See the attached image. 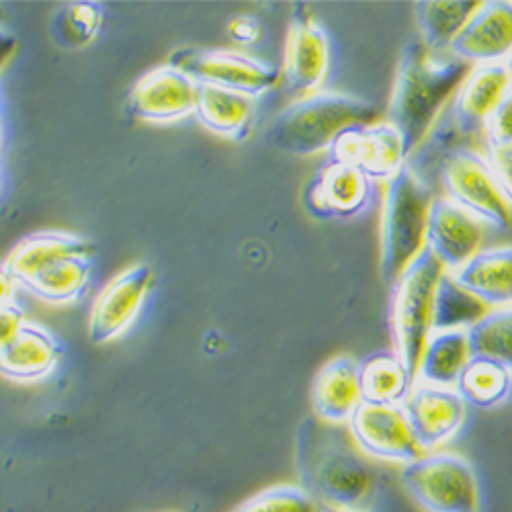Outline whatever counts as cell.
Returning <instances> with one entry per match:
<instances>
[{
	"label": "cell",
	"instance_id": "obj_1",
	"mask_svg": "<svg viewBox=\"0 0 512 512\" xmlns=\"http://www.w3.org/2000/svg\"><path fill=\"white\" fill-rule=\"evenodd\" d=\"M295 465L322 508L367 510L375 500L377 469L343 426L306 418L295 435Z\"/></svg>",
	"mask_w": 512,
	"mask_h": 512
},
{
	"label": "cell",
	"instance_id": "obj_2",
	"mask_svg": "<svg viewBox=\"0 0 512 512\" xmlns=\"http://www.w3.org/2000/svg\"><path fill=\"white\" fill-rule=\"evenodd\" d=\"M453 54H433L420 39L404 46L388 109V121L402 134L408 158L433 132L435 121L472 72Z\"/></svg>",
	"mask_w": 512,
	"mask_h": 512
},
{
	"label": "cell",
	"instance_id": "obj_3",
	"mask_svg": "<svg viewBox=\"0 0 512 512\" xmlns=\"http://www.w3.org/2000/svg\"><path fill=\"white\" fill-rule=\"evenodd\" d=\"M379 109L355 95L318 91L291 101L267 127V144L293 156L326 152L351 125L373 123Z\"/></svg>",
	"mask_w": 512,
	"mask_h": 512
},
{
	"label": "cell",
	"instance_id": "obj_4",
	"mask_svg": "<svg viewBox=\"0 0 512 512\" xmlns=\"http://www.w3.org/2000/svg\"><path fill=\"white\" fill-rule=\"evenodd\" d=\"M433 201L431 185L420 179L408 164L386 183L381 209L379 271L388 285H394L426 248Z\"/></svg>",
	"mask_w": 512,
	"mask_h": 512
},
{
	"label": "cell",
	"instance_id": "obj_5",
	"mask_svg": "<svg viewBox=\"0 0 512 512\" xmlns=\"http://www.w3.org/2000/svg\"><path fill=\"white\" fill-rule=\"evenodd\" d=\"M443 263L431 248H424L418 259L392 285L390 330L394 351L418 379V367L426 343L433 334V314L437 287L445 275Z\"/></svg>",
	"mask_w": 512,
	"mask_h": 512
},
{
	"label": "cell",
	"instance_id": "obj_6",
	"mask_svg": "<svg viewBox=\"0 0 512 512\" xmlns=\"http://www.w3.org/2000/svg\"><path fill=\"white\" fill-rule=\"evenodd\" d=\"M402 486L426 512H478L480 484L472 463L457 453H424L404 465Z\"/></svg>",
	"mask_w": 512,
	"mask_h": 512
},
{
	"label": "cell",
	"instance_id": "obj_7",
	"mask_svg": "<svg viewBox=\"0 0 512 512\" xmlns=\"http://www.w3.org/2000/svg\"><path fill=\"white\" fill-rule=\"evenodd\" d=\"M437 177L443 197L469 211L486 226L508 230L512 224V207L502 195L486 152L463 146L449 152L439 168Z\"/></svg>",
	"mask_w": 512,
	"mask_h": 512
},
{
	"label": "cell",
	"instance_id": "obj_8",
	"mask_svg": "<svg viewBox=\"0 0 512 512\" xmlns=\"http://www.w3.org/2000/svg\"><path fill=\"white\" fill-rule=\"evenodd\" d=\"M168 64L199 84L234 91L250 99L273 91L283 78L281 68L271 62L222 48H183L170 54Z\"/></svg>",
	"mask_w": 512,
	"mask_h": 512
},
{
	"label": "cell",
	"instance_id": "obj_9",
	"mask_svg": "<svg viewBox=\"0 0 512 512\" xmlns=\"http://www.w3.org/2000/svg\"><path fill=\"white\" fill-rule=\"evenodd\" d=\"M326 162L353 166L375 183H388L408 164V152L402 134L383 119L340 132L326 150Z\"/></svg>",
	"mask_w": 512,
	"mask_h": 512
},
{
	"label": "cell",
	"instance_id": "obj_10",
	"mask_svg": "<svg viewBox=\"0 0 512 512\" xmlns=\"http://www.w3.org/2000/svg\"><path fill=\"white\" fill-rule=\"evenodd\" d=\"M347 429L363 455L371 459L408 465L424 455L404 406L361 402Z\"/></svg>",
	"mask_w": 512,
	"mask_h": 512
},
{
	"label": "cell",
	"instance_id": "obj_11",
	"mask_svg": "<svg viewBox=\"0 0 512 512\" xmlns=\"http://www.w3.org/2000/svg\"><path fill=\"white\" fill-rule=\"evenodd\" d=\"M332 62V48L326 27L310 13H295L289 23L283 78L289 95L308 97L326 82Z\"/></svg>",
	"mask_w": 512,
	"mask_h": 512
},
{
	"label": "cell",
	"instance_id": "obj_12",
	"mask_svg": "<svg viewBox=\"0 0 512 512\" xmlns=\"http://www.w3.org/2000/svg\"><path fill=\"white\" fill-rule=\"evenodd\" d=\"M154 281L152 267L138 263L115 275L97 295L89 320V338L95 345H107L130 330Z\"/></svg>",
	"mask_w": 512,
	"mask_h": 512
},
{
	"label": "cell",
	"instance_id": "obj_13",
	"mask_svg": "<svg viewBox=\"0 0 512 512\" xmlns=\"http://www.w3.org/2000/svg\"><path fill=\"white\" fill-rule=\"evenodd\" d=\"M377 183L357 168L324 162L306 189L304 203L318 220H355L371 207Z\"/></svg>",
	"mask_w": 512,
	"mask_h": 512
},
{
	"label": "cell",
	"instance_id": "obj_14",
	"mask_svg": "<svg viewBox=\"0 0 512 512\" xmlns=\"http://www.w3.org/2000/svg\"><path fill=\"white\" fill-rule=\"evenodd\" d=\"M199 82L173 64L148 70L130 93V113L146 123H175L195 115Z\"/></svg>",
	"mask_w": 512,
	"mask_h": 512
},
{
	"label": "cell",
	"instance_id": "obj_15",
	"mask_svg": "<svg viewBox=\"0 0 512 512\" xmlns=\"http://www.w3.org/2000/svg\"><path fill=\"white\" fill-rule=\"evenodd\" d=\"M512 87L506 64L474 66L455 93L447 117L465 144L486 142V125Z\"/></svg>",
	"mask_w": 512,
	"mask_h": 512
},
{
	"label": "cell",
	"instance_id": "obj_16",
	"mask_svg": "<svg viewBox=\"0 0 512 512\" xmlns=\"http://www.w3.org/2000/svg\"><path fill=\"white\" fill-rule=\"evenodd\" d=\"M486 224L443 195H437L426 230V248L435 252L447 273H457L484 250Z\"/></svg>",
	"mask_w": 512,
	"mask_h": 512
},
{
	"label": "cell",
	"instance_id": "obj_17",
	"mask_svg": "<svg viewBox=\"0 0 512 512\" xmlns=\"http://www.w3.org/2000/svg\"><path fill=\"white\" fill-rule=\"evenodd\" d=\"M404 410L424 453H433L449 443L467 418V402L455 388L431 386L422 381H416Z\"/></svg>",
	"mask_w": 512,
	"mask_h": 512
},
{
	"label": "cell",
	"instance_id": "obj_18",
	"mask_svg": "<svg viewBox=\"0 0 512 512\" xmlns=\"http://www.w3.org/2000/svg\"><path fill=\"white\" fill-rule=\"evenodd\" d=\"M449 54L472 66L506 64L512 54V0L482 3Z\"/></svg>",
	"mask_w": 512,
	"mask_h": 512
},
{
	"label": "cell",
	"instance_id": "obj_19",
	"mask_svg": "<svg viewBox=\"0 0 512 512\" xmlns=\"http://www.w3.org/2000/svg\"><path fill=\"white\" fill-rule=\"evenodd\" d=\"M58 336L37 322H29L0 345V373L17 383H31L50 377L62 359Z\"/></svg>",
	"mask_w": 512,
	"mask_h": 512
},
{
	"label": "cell",
	"instance_id": "obj_20",
	"mask_svg": "<svg viewBox=\"0 0 512 512\" xmlns=\"http://www.w3.org/2000/svg\"><path fill=\"white\" fill-rule=\"evenodd\" d=\"M93 252V244L76 234L60 230L35 232L21 238L11 248L3 265V277L21 287L54 263L74 259V256H89L91 259Z\"/></svg>",
	"mask_w": 512,
	"mask_h": 512
},
{
	"label": "cell",
	"instance_id": "obj_21",
	"mask_svg": "<svg viewBox=\"0 0 512 512\" xmlns=\"http://www.w3.org/2000/svg\"><path fill=\"white\" fill-rule=\"evenodd\" d=\"M363 402L361 365L351 355L330 359L316 375L312 386L314 416L326 424L343 426Z\"/></svg>",
	"mask_w": 512,
	"mask_h": 512
},
{
	"label": "cell",
	"instance_id": "obj_22",
	"mask_svg": "<svg viewBox=\"0 0 512 512\" xmlns=\"http://www.w3.org/2000/svg\"><path fill=\"white\" fill-rule=\"evenodd\" d=\"M451 275L490 310L512 308V246L484 248Z\"/></svg>",
	"mask_w": 512,
	"mask_h": 512
},
{
	"label": "cell",
	"instance_id": "obj_23",
	"mask_svg": "<svg viewBox=\"0 0 512 512\" xmlns=\"http://www.w3.org/2000/svg\"><path fill=\"white\" fill-rule=\"evenodd\" d=\"M195 119L211 134L242 142L252 130L254 99L220 87L199 84Z\"/></svg>",
	"mask_w": 512,
	"mask_h": 512
},
{
	"label": "cell",
	"instance_id": "obj_24",
	"mask_svg": "<svg viewBox=\"0 0 512 512\" xmlns=\"http://www.w3.org/2000/svg\"><path fill=\"white\" fill-rule=\"evenodd\" d=\"M359 365L363 402L404 406L418 381L394 349L375 351L361 359Z\"/></svg>",
	"mask_w": 512,
	"mask_h": 512
},
{
	"label": "cell",
	"instance_id": "obj_25",
	"mask_svg": "<svg viewBox=\"0 0 512 512\" xmlns=\"http://www.w3.org/2000/svg\"><path fill=\"white\" fill-rule=\"evenodd\" d=\"M482 3H467V0H420L414 3V21L420 33V41L433 54H449L453 41L463 31L480 9Z\"/></svg>",
	"mask_w": 512,
	"mask_h": 512
},
{
	"label": "cell",
	"instance_id": "obj_26",
	"mask_svg": "<svg viewBox=\"0 0 512 512\" xmlns=\"http://www.w3.org/2000/svg\"><path fill=\"white\" fill-rule=\"evenodd\" d=\"M472 357L467 330L433 332L420 359L418 381L441 388H455Z\"/></svg>",
	"mask_w": 512,
	"mask_h": 512
},
{
	"label": "cell",
	"instance_id": "obj_27",
	"mask_svg": "<svg viewBox=\"0 0 512 512\" xmlns=\"http://www.w3.org/2000/svg\"><path fill=\"white\" fill-rule=\"evenodd\" d=\"M93 263L89 256H74L50 265L33 279L21 285V289L33 293L37 300L52 306H68L80 302L91 285Z\"/></svg>",
	"mask_w": 512,
	"mask_h": 512
},
{
	"label": "cell",
	"instance_id": "obj_28",
	"mask_svg": "<svg viewBox=\"0 0 512 512\" xmlns=\"http://www.w3.org/2000/svg\"><path fill=\"white\" fill-rule=\"evenodd\" d=\"M455 390L467 406L492 410L512 396V369L494 359L474 355L465 365Z\"/></svg>",
	"mask_w": 512,
	"mask_h": 512
},
{
	"label": "cell",
	"instance_id": "obj_29",
	"mask_svg": "<svg viewBox=\"0 0 512 512\" xmlns=\"http://www.w3.org/2000/svg\"><path fill=\"white\" fill-rule=\"evenodd\" d=\"M490 308L482 304L476 295L465 291L451 273H445L435 297L433 332L441 330H469L478 324Z\"/></svg>",
	"mask_w": 512,
	"mask_h": 512
},
{
	"label": "cell",
	"instance_id": "obj_30",
	"mask_svg": "<svg viewBox=\"0 0 512 512\" xmlns=\"http://www.w3.org/2000/svg\"><path fill=\"white\" fill-rule=\"evenodd\" d=\"M103 21L101 3H68L54 15L50 31L62 50H80L99 37Z\"/></svg>",
	"mask_w": 512,
	"mask_h": 512
},
{
	"label": "cell",
	"instance_id": "obj_31",
	"mask_svg": "<svg viewBox=\"0 0 512 512\" xmlns=\"http://www.w3.org/2000/svg\"><path fill=\"white\" fill-rule=\"evenodd\" d=\"M472 355L494 359L512 369V308L490 310L467 330Z\"/></svg>",
	"mask_w": 512,
	"mask_h": 512
},
{
	"label": "cell",
	"instance_id": "obj_32",
	"mask_svg": "<svg viewBox=\"0 0 512 512\" xmlns=\"http://www.w3.org/2000/svg\"><path fill=\"white\" fill-rule=\"evenodd\" d=\"M324 508L302 486L279 484L248 498L236 512H322Z\"/></svg>",
	"mask_w": 512,
	"mask_h": 512
},
{
	"label": "cell",
	"instance_id": "obj_33",
	"mask_svg": "<svg viewBox=\"0 0 512 512\" xmlns=\"http://www.w3.org/2000/svg\"><path fill=\"white\" fill-rule=\"evenodd\" d=\"M512 146V87L486 125V150Z\"/></svg>",
	"mask_w": 512,
	"mask_h": 512
},
{
	"label": "cell",
	"instance_id": "obj_34",
	"mask_svg": "<svg viewBox=\"0 0 512 512\" xmlns=\"http://www.w3.org/2000/svg\"><path fill=\"white\" fill-rule=\"evenodd\" d=\"M486 156L492 164L494 177L498 181V187H500L502 195L506 197V201L512 207V146L486 150Z\"/></svg>",
	"mask_w": 512,
	"mask_h": 512
},
{
	"label": "cell",
	"instance_id": "obj_35",
	"mask_svg": "<svg viewBox=\"0 0 512 512\" xmlns=\"http://www.w3.org/2000/svg\"><path fill=\"white\" fill-rule=\"evenodd\" d=\"M228 35L236 46H256L263 37V25L259 19L250 15H238L228 23Z\"/></svg>",
	"mask_w": 512,
	"mask_h": 512
},
{
	"label": "cell",
	"instance_id": "obj_36",
	"mask_svg": "<svg viewBox=\"0 0 512 512\" xmlns=\"http://www.w3.org/2000/svg\"><path fill=\"white\" fill-rule=\"evenodd\" d=\"M27 324L25 310L19 300L0 302V345L9 340Z\"/></svg>",
	"mask_w": 512,
	"mask_h": 512
},
{
	"label": "cell",
	"instance_id": "obj_37",
	"mask_svg": "<svg viewBox=\"0 0 512 512\" xmlns=\"http://www.w3.org/2000/svg\"><path fill=\"white\" fill-rule=\"evenodd\" d=\"M322 512H367V510H332V508H324Z\"/></svg>",
	"mask_w": 512,
	"mask_h": 512
},
{
	"label": "cell",
	"instance_id": "obj_38",
	"mask_svg": "<svg viewBox=\"0 0 512 512\" xmlns=\"http://www.w3.org/2000/svg\"><path fill=\"white\" fill-rule=\"evenodd\" d=\"M506 68H508V72H510V78H512V54H510V58L506 60Z\"/></svg>",
	"mask_w": 512,
	"mask_h": 512
}]
</instances>
